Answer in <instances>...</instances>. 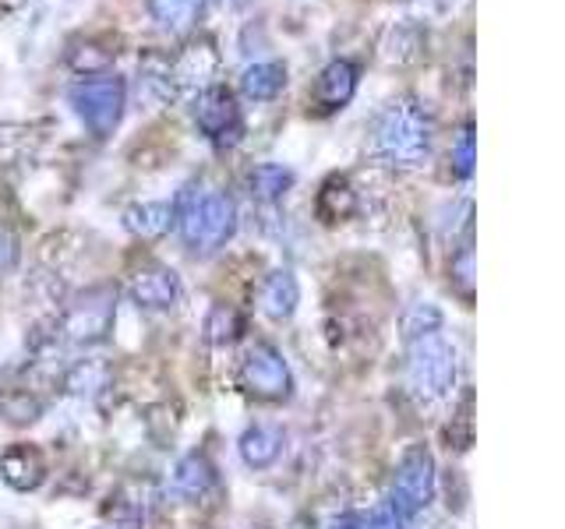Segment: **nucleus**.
<instances>
[{"label":"nucleus","mask_w":565,"mask_h":529,"mask_svg":"<svg viewBox=\"0 0 565 529\" xmlns=\"http://www.w3.org/2000/svg\"><path fill=\"white\" fill-rule=\"evenodd\" d=\"M431 138H435L431 114L414 96H399L393 102H385L379 117L371 120V152L385 166L396 170H417L428 163Z\"/></svg>","instance_id":"obj_1"},{"label":"nucleus","mask_w":565,"mask_h":529,"mask_svg":"<svg viewBox=\"0 0 565 529\" xmlns=\"http://www.w3.org/2000/svg\"><path fill=\"white\" fill-rule=\"evenodd\" d=\"M173 226L188 251L216 255L237 229V205L223 191H209L205 184H188L173 198Z\"/></svg>","instance_id":"obj_2"},{"label":"nucleus","mask_w":565,"mask_h":529,"mask_svg":"<svg viewBox=\"0 0 565 529\" xmlns=\"http://www.w3.org/2000/svg\"><path fill=\"white\" fill-rule=\"evenodd\" d=\"M459 353L441 332L417 335L406 346V385L424 402H441L456 392Z\"/></svg>","instance_id":"obj_3"},{"label":"nucleus","mask_w":565,"mask_h":529,"mask_svg":"<svg viewBox=\"0 0 565 529\" xmlns=\"http://www.w3.org/2000/svg\"><path fill=\"white\" fill-rule=\"evenodd\" d=\"M435 481H438L435 455L424 445L406 449L403 458L396 463L393 484H388V508H393L399 519L420 516L435 498Z\"/></svg>","instance_id":"obj_4"},{"label":"nucleus","mask_w":565,"mask_h":529,"mask_svg":"<svg viewBox=\"0 0 565 529\" xmlns=\"http://www.w3.org/2000/svg\"><path fill=\"white\" fill-rule=\"evenodd\" d=\"M71 106H75L78 120L85 123L96 138L114 134V128L124 117V106H128V88L117 75H96V78H82L78 85H71Z\"/></svg>","instance_id":"obj_5"},{"label":"nucleus","mask_w":565,"mask_h":529,"mask_svg":"<svg viewBox=\"0 0 565 529\" xmlns=\"http://www.w3.org/2000/svg\"><path fill=\"white\" fill-rule=\"evenodd\" d=\"M117 317V287H88L67 304L61 317V332L75 346H96L114 328Z\"/></svg>","instance_id":"obj_6"},{"label":"nucleus","mask_w":565,"mask_h":529,"mask_svg":"<svg viewBox=\"0 0 565 529\" xmlns=\"http://www.w3.org/2000/svg\"><path fill=\"white\" fill-rule=\"evenodd\" d=\"M241 385L247 396L262 402H282L294 392L290 364L282 360V353L273 343H255L241 360Z\"/></svg>","instance_id":"obj_7"},{"label":"nucleus","mask_w":565,"mask_h":529,"mask_svg":"<svg viewBox=\"0 0 565 529\" xmlns=\"http://www.w3.org/2000/svg\"><path fill=\"white\" fill-rule=\"evenodd\" d=\"M194 123H199L202 138H209L216 149H234L244 134V117L234 93L223 85H209L194 99Z\"/></svg>","instance_id":"obj_8"},{"label":"nucleus","mask_w":565,"mask_h":529,"mask_svg":"<svg viewBox=\"0 0 565 529\" xmlns=\"http://www.w3.org/2000/svg\"><path fill=\"white\" fill-rule=\"evenodd\" d=\"M128 296L141 311H170L181 300V279L167 264H141L128 282Z\"/></svg>","instance_id":"obj_9"},{"label":"nucleus","mask_w":565,"mask_h":529,"mask_svg":"<svg viewBox=\"0 0 565 529\" xmlns=\"http://www.w3.org/2000/svg\"><path fill=\"white\" fill-rule=\"evenodd\" d=\"M0 481L14 490H35L46 481V458L35 445H11L0 455Z\"/></svg>","instance_id":"obj_10"},{"label":"nucleus","mask_w":565,"mask_h":529,"mask_svg":"<svg viewBox=\"0 0 565 529\" xmlns=\"http://www.w3.org/2000/svg\"><path fill=\"white\" fill-rule=\"evenodd\" d=\"M353 93H358V67H353L350 61L326 64V71L315 82V102L322 114L343 110V106L353 99Z\"/></svg>","instance_id":"obj_11"},{"label":"nucleus","mask_w":565,"mask_h":529,"mask_svg":"<svg viewBox=\"0 0 565 529\" xmlns=\"http://www.w3.org/2000/svg\"><path fill=\"white\" fill-rule=\"evenodd\" d=\"M297 304H300V287H297V276L290 269H276L262 279L258 307L265 317H273V322H287V317H294Z\"/></svg>","instance_id":"obj_12"},{"label":"nucleus","mask_w":565,"mask_h":529,"mask_svg":"<svg viewBox=\"0 0 565 529\" xmlns=\"http://www.w3.org/2000/svg\"><path fill=\"white\" fill-rule=\"evenodd\" d=\"M216 484V466L209 463L202 452H188L184 458H177V466L170 473V490L184 501H199Z\"/></svg>","instance_id":"obj_13"},{"label":"nucleus","mask_w":565,"mask_h":529,"mask_svg":"<svg viewBox=\"0 0 565 529\" xmlns=\"http://www.w3.org/2000/svg\"><path fill=\"white\" fill-rule=\"evenodd\" d=\"M173 226V202H138L124 208V229L138 240H159Z\"/></svg>","instance_id":"obj_14"},{"label":"nucleus","mask_w":565,"mask_h":529,"mask_svg":"<svg viewBox=\"0 0 565 529\" xmlns=\"http://www.w3.org/2000/svg\"><path fill=\"white\" fill-rule=\"evenodd\" d=\"M237 449H241L244 466L269 469L276 458L282 455V431L279 428H269V423H255V428H247L241 434Z\"/></svg>","instance_id":"obj_15"},{"label":"nucleus","mask_w":565,"mask_h":529,"mask_svg":"<svg viewBox=\"0 0 565 529\" xmlns=\"http://www.w3.org/2000/svg\"><path fill=\"white\" fill-rule=\"evenodd\" d=\"M294 187V170L282 163H262L247 173V191L262 205H276L287 198V191Z\"/></svg>","instance_id":"obj_16"},{"label":"nucleus","mask_w":565,"mask_h":529,"mask_svg":"<svg viewBox=\"0 0 565 529\" xmlns=\"http://www.w3.org/2000/svg\"><path fill=\"white\" fill-rule=\"evenodd\" d=\"M282 88H287V67L276 64V61L252 64V67H244V75H241V93L255 102L276 99Z\"/></svg>","instance_id":"obj_17"},{"label":"nucleus","mask_w":565,"mask_h":529,"mask_svg":"<svg viewBox=\"0 0 565 529\" xmlns=\"http://www.w3.org/2000/svg\"><path fill=\"white\" fill-rule=\"evenodd\" d=\"M152 18L159 22V29L170 35H184L188 29H194L199 14L205 8V0H152Z\"/></svg>","instance_id":"obj_18"},{"label":"nucleus","mask_w":565,"mask_h":529,"mask_svg":"<svg viewBox=\"0 0 565 529\" xmlns=\"http://www.w3.org/2000/svg\"><path fill=\"white\" fill-rule=\"evenodd\" d=\"M353 208H358V194H353V187L343 176H332V181H326V187L318 191V216L326 223L347 219Z\"/></svg>","instance_id":"obj_19"},{"label":"nucleus","mask_w":565,"mask_h":529,"mask_svg":"<svg viewBox=\"0 0 565 529\" xmlns=\"http://www.w3.org/2000/svg\"><path fill=\"white\" fill-rule=\"evenodd\" d=\"M212 71H216V53H212V46H191L181 61H177L170 67L173 75V85H191V82H209Z\"/></svg>","instance_id":"obj_20"},{"label":"nucleus","mask_w":565,"mask_h":529,"mask_svg":"<svg viewBox=\"0 0 565 529\" xmlns=\"http://www.w3.org/2000/svg\"><path fill=\"white\" fill-rule=\"evenodd\" d=\"M241 332H244V317L234 307L216 304V307L209 311V317H205V343L230 346V343L241 339Z\"/></svg>","instance_id":"obj_21"},{"label":"nucleus","mask_w":565,"mask_h":529,"mask_svg":"<svg viewBox=\"0 0 565 529\" xmlns=\"http://www.w3.org/2000/svg\"><path fill=\"white\" fill-rule=\"evenodd\" d=\"M106 378H110V370H106L99 360H78V364H71L64 388L71 396H96L106 385Z\"/></svg>","instance_id":"obj_22"},{"label":"nucleus","mask_w":565,"mask_h":529,"mask_svg":"<svg viewBox=\"0 0 565 529\" xmlns=\"http://www.w3.org/2000/svg\"><path fill=\"white\" fill-rule=\"evenodd\" d=\"M441 328V311L435 304H411L403 314V335L406 343L417 339V335H428Z\"/></svg>","instance_id":"obj_23"},{"label":"nucleus","mask_w":565,"mask_h":529,"mask_svg":"<svg viewBox=\"0 0 565 529\" xmlns=\"http://www.w3.org/2000/svg\"><path fill=\"white\" fill-rule=\"evenodd\" d=\"M473 163H477L473 123H463V128H459V134L452 138V170H456V176L470 181V176H473Z\"/></svg>","instance_id":"obj_24"},{"label":"nucleus","mask_w":565,"mask_h":529,"mask_svg":"<svg viewBox=\"0 0 565 529\" xmlns=\"http://www.w3.org/2000/svg\"><path fill=\"white\" fill-rule=\"evenodd\" d=\"M0 413H4L11 423H32L43 413V402L29 392H8L4 399H0Z\"/></svg>","instance_id":"obj_25"},{"label":"nucleus","mask_w":565,"mask_h":529,"mask_svg":"<svg viewBox=\"0 0 565 529\" xmlns=\"http://www.w3.org/2000/svg\"><path fill=\"white\" fill-rule=\"evenodd\" d=\"M449 279H452V287L463 293L467 300L473 296V247L470 244H463L452 255V261H449Z\"/></svg>","instance_id":"obj_26"},{"label":"nucleus","mask_w":565,"mask_h":529,"mask_svg":"<svg viewBox=\"0 0 565 529\" xmlns=\"http://www.w3.org/2000/svg\"><path fill=\"white\" fill-rule=\"evenodd\" d=\"M406 526V519H399L393 508H379V511H371V516L358 526V529H403Z\"/></svg>","instance_id":"obj_27"},{"label":"nucleus","mask_w":565,"mask_h":529,"mask_svg":"<svg viewBox=\"0 0 565 529\" xmlns=\"http://www.w3.org/2000/svg\"><path fill=\"white\" fill-rule=\"evenodd\" d=\"M18 258V247H14V237L8 229H0V276H4Z\"/></svg>","instance_id":"obj_28"}]
</instances>
